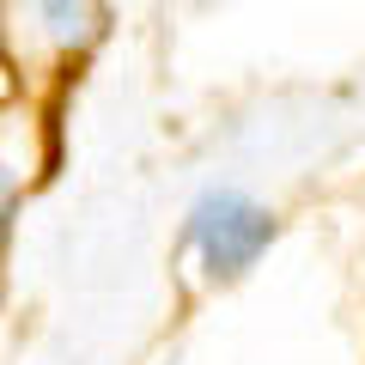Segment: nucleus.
Instances as JSON below:
<instances>
[{
	"instance_id": "nucleus-1",
	"label": "nucleus",
	"mask_w": 365,
	"mask_h": 365,
	"mask_svg": "<svg viewBox=\"0 0 365 365\" xmlns=\"http://www.w3.org/2000/svg\"><path fill=\"white\" fill-rule=\"evenodd\" d=\"M189 244L207 262L213 280H237L256 268V256L274 244V213L250 201L244 189H207L189 207Z\"/></svg>"
},
{
	"instance_id": "nucleus-2",
	"label": "nucleus",
	"mask_w": 365,
	"mask_h": 365,
	"mask_svg": "<svg viewBox=\"0 0 365 365\" xmlns=\"http://www.w3.org/2000/svg\"><path fill=\"white\" fill-rule=\"evenodd\" d=\"M37 25L55 49H86L104 31V0H37Z\"/></svg>"
},
{
	"instance_id": "nucleus-3",
	"label": "nucleus",
	"mask_w": 365,
	"mask_h": 365,
	"mask_svg": "<svg viewBox=\"0 0 365 365\" xmlns=\"http://www.w3.org/2000/svg\"><path fill=\"white\" fill-rule=\"evenodd\" d=\"M13 213H19V165L0 158V244H6V232H13Z\"/></svg>"
}]
</instances>
